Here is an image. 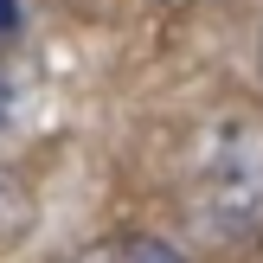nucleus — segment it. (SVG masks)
Segmentation results:
<instances>
[{"instance_id":"nucleus-1","label":"nucleus","mask_w":263,"mask_h":263,"mask_svg":"<svg viewBox=\"0 0 263 263\" xmlns=\"http://www.w3.org/2000/svg\"><path fill=\"white\" fill-rule=\"evenodd\" d=\"M193 212L212 231H244L263 218V128L257 122H212L205 161L193 174Z\"/></svg>"},{"instance_id":"nucleus-2","label":"nucleus","mask_w":263,"mask_h":263,"mask_svg":"<svg viewBox=\"0 0 263 263\" xmlns=\"http://www.w3.org/2000/svg\"><path fill=\"white\" fill-rule=\"evenodd\" d=\"M122 263H186V257H180L174 244H161V238H135L122 251Z\"/></svg>"},{"instance_id":"nucleus-3","label":"nucleus","mask_w":263,"mask_h":263,"mask_svg":"<svg viewBox=\"0 0 263 263\" xmlns=\"http://www.w3.org/2000/svg\"><path fill=\"white\" fill-rule=\"evenodd\" d=\"M13 26H20V0H0V39H7Z\"/></svg>"}]
</instances>
